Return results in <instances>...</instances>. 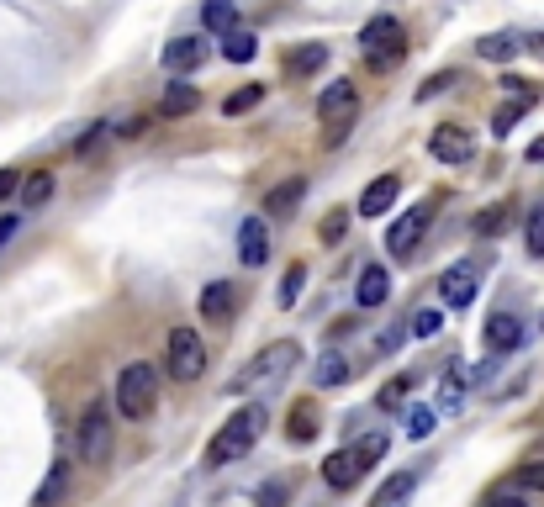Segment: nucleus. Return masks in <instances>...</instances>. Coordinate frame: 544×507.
<instances>
[{
	"label": "nucleus",
	"instance_id": "nucleus-36",
	"mask_svg": "<svg viewBox=\"0 0 544 507\" xmlns=\"http://www.w3.org/2000/svg\"><path fill=\"white\" fill-rule=\"evenodd\" d=\"M407 391H412V375H397V381H391V386H381V397H375V407H402L407 402Z\"/></svg>",
	"mask_w": 544,
	"mask_h": 507
},
{
	"label": "nucleus",
	"instance_id": "nucleus-21",
	"mask_svg": "<svg viewBox=\"0 0 544 507\" xmlns=\"http://www.w3.org/2000/svg\"><path fill=\"white\" fill-rule=\"evenodd\" d=\"M534 106H539V85H529L523 96H508V106H502L497 117H492V138H508V133H513V122L523 117V111H534Z\"/></svg>",
	"mask_w": 544,
	"mask_h": 507
},
{
	"label": "nucleus",
	"instance_id": "nucleus-43",
	"mask_svg": "<svg viewBox=\"0 0 544 507\" xmlns=\"http://www.w3.org/2000/svg\"><path fill=\"white\" fill-rule=\"evenodd\" d=\"M16 191H22V175H16V169H0V201L16 196Z\"/></svg>",
	"mask_w": 544,
	"mask_h": 507
},
{
	"label": "nucleus",
	"instance_id": "nucleus-35",
	"mask_svg": "<svg viewBox=\"0 0 544 507\" xmlns=\"http://www.w3.org/2000/svg\"><path fill=\"white\" fill-rule=\"evenodd\" d=\"M518 492H539L544 497V460H529V465H518Z\"/></svg>",
	"mask_w": 544,
	"mask_h": 507
},
{
	"label": "nucleus",
	"instance_id": "nucleus-15",
	"mask_svg": "<svg viewBox=\"0 0 544 507\" xmlns=\"http://www.w3.org/2000/svg\"><path fill=\"white\" fill-rule=\"evenodd\" d=\"M386 296H391V275H386V265H365L360 280H354V307H381Z\"/></svg>",
	"mask_w": 544,
	"mask_h": 507
},
{
	"label": "nucleus",
	"instance_id": "nucleus-8",
	"mask_svg": "<svg viewBox=\"0 0 544 507\" xmlns=\"http://www.w3.org/2000/svg\"><path fill=\"white\" fill-rule=\"evenodd\" d=\"M428 222H434L428 206H412V212H402L397 222H391V233H386V254L391 259H412V249H418L423 233H428Z\"/></svg>",
	"mask_w": 544,
	"mask_h": 507
},
{
	"label": "nucleus",
	"instance_id": "nucleus-44",
	"mask_svg": "<svg viewBox=\"0 0 544 507\" xmlns=\"http://www.w3.org/2000/svg\"><path fill=\"white\" fill-rule=\"evenodd\" d=\"M16 228H22V217H16V212H11V217H0V249H6V243L16 238Z\"/></svg>",
	"mask_w": 544,
	"mask_h": 507
},
{
	"label": "nucleus",
	"instance_id": "nucleus-16",
	"mask_svg": "<svg viewBox=\"0 0 544 507\" xmlns=\"http://www.w3.org/2000/svg\"><path fill=\"white\" fill-rule=\"evenodd\" d=\"M201 106V85H185V80H175V85H164V96H159V117H191V111Z\"/></svg>",
	"mask_w": 544,
	"mask_h": 507
},
{
	"label": "nucleus",
	"instance_id": "nucleus-32",
	"mask_svg": "<svg viewBox=\"0 0 544 507\" xmlns=\"http://www.w3.org/2000/svg\"><path fill=\"white\" fill-rule=\"evenodd\" d=\"M259 101H265V85H243V90H233V96L222 101V117H243V111H254Z\"/></svg>",
	"mask_w": 544,
	"mask_h": 507
},
{
	"label": "nucleus",
	"instance_id": "nucleus-37",
	"mask_svg": "<svg viewBox=\"0 0 544 507\" xmlns=\"http://www.w3.org/2000/svg\"><path fill=\"white\" fill-rule=\"evenodd\" d=\"M523 238H529V254L544 259V206H539V212H529V228H523Z\"/></svg>",
	"mask_w": 544,
	"mask_h": 507
},
{
	"label": "nucleus",
	"instance_id": "nucleus-33",
	"mask_svg": "<svg viewBox=\"0 0 544 507\" xmlns=\"http://www.w3.org/2000/svg\"><path fill=\"white\" fill-rule=\"evenodd\" d=\"M508 222H513V212H508V206H486V212L471 222V228H476L481 238H492V233H502V228H508Z\"/></svg>",
	"mask_w": 544,
	"mask_h": 507
},
{
	"label": "nucleus",
	"instance_id": "nucleus-38",
	"mask_svg": "<svg viewBox=\"0 0 544 507\" xmlns=\"http://www.w3.org/2000/svg\"><path fill=\"white\" fill-rule=\"evenodd\" d=\"M449 85H460V74H455V69H439V74H434V80H428V85L418 90V101H434V96H444V90H449Z\"/></svg>",
	"mask_w": 544,
	"mask_h": 507
},
{
	"label": "nucleus",
	"instance_id": "nucleus-24",
	"mask_svg": "<svg viewBox=\"0 0 544 507\" xmlns=\"http://www.w3.org/2000/svg\"><path fill=\"white\" fill-rule=\"evenodd\" d=\"M302 196H307V180H286V185H275V191L265 196V217H291Z\"/></svg>",
	"mask_w": 544,
	"mask_h": 507
},
{
	"label": "nucleus",
	"instance_id": "nucleus-40",
	"mask_svg": "<svg viewBox=\"0 0 544 507\" xmlns=\"http://www.w3.org/2000/svg\"><path fill=\"white\" fill-rule=\"evenodd\" d=\"M412 328V317H407V323H391L386 333H381V344H375V354H397L402 349V333Z\"/></svg>",
	"mask_w": 544,
	"mask_h": 507
},
{
	"label": "nucleus",
	"instance_id": "nucleus-2",
	"mask_svg": "<svg viewBox=\"0 0 544 507\" xmlns=\"http://www.w3.org/2000/svg\"><path fill=\"white\" fill-rule=\"evenodd\" d=\"M296 365H302V344H296V338H280V344L259 349L254 360L233 375V391H249V386H265V381H286Z\"/></svg>",
	"mask_w": 544,
	"mask_h": 507
},
{
	"label": "nucleus",
	"instance_id": "nucleus-14",
	"mask_svg": "<svg viewBox=\"0 0 544 507\" xmlns=\"http://www.w3.org/2000/svg\"><path fill=\"white\" fill-rule=\"evenodd\" d=\"M397 196H402V180H397V175L370 180V185H365V196H360V217H386L391 206H397Z\"/></svg>",
	"mask_w": 544,
	"mask_h": 507
},
{
	"label": "nucleus",
	"instance_id": "nucleus-47",
	"mask_svg": "<svg viewBox=\"0 0 544 507\" xmlns=\"http://www.w3.org/2000/svg\"><path fill=\"white\" fill-rule=\"evenodd\" d=\"M529 164H544V138H534V143H529Z\"/></svg>",
	"mask_w": 544,
	"mask_h": 507
},
{
	"label": "nucleus",
	"instance_id": "nucleus-9",
	"mask_svg": "<svg viewBox=\"0 0 544 507\" xmlns=\"http://www.w3.org/2000/svg\"><path fill=\"white\" fill-rule=\"evenodd\" d=\"M476 291H481V270L471 265V259H460L455 270H444V280H439V296H444V307H471L476 302Z\"/></svg>",
	"mask_w": 544,
	"mask_h": 507
},
{
	"label": "nucleus",
	"instance_id": "nucleus-46",
	"mask_svg": "<svg viewBox=\"0 0 544 507\" xmlns=\"http://www.w3.org/2000/svg\"><path fill=\"white\" fill-rule=\"evenodd\" d=\"M486 507H529V502H523V497H513V492H502V497H492Z\"/></svg>",
	"mask_w": 544,
	"mask_h": 507
},
{
	"label": "nucleus",
	"instance_id": "nucleus-31",
	"mask_svg": "<svg viewBox=\"0 0 544 507\" xmlns=\"http://www.w3.org/2000/svg\"><path fill=\"white\" fill-rule=\"evenodd\" d=\"M402 428H407V439H428V434L439 428V412H434V407H407Z\"/></svg>",
	"mask_w": 544,
	"mask_h": 507
},
{
	"label": "nucleus",
	"instance_id": "nucleus-30",
	"mask_svg": "<svg viewBox=\"0 0 544 507\" xmlns=\"http://www.w3.org/2000/svg\"><path fill=\"white\" fill-rule=\"evenodd\" d=\"M476 53H481V59H492V64H508L518 53V43L508 32H492V37H481V43H476Z\"/></svg>",
	"mask_w": 544,
	"mask_h": 507
},
{
	"label": "nucleus",
	"instance_id": "nucleus-23",
	"mask_svg": "<svg viewBox=\"0 0 544 507\" xmlns=\"http://www.w3.org/2000/svg\"><path fill=\"white\" fill-rule=\"evenodd\" d=\"M349 381V360L339 349H328V354H317V365H312V386H323V391H333V386H344Z\"/></svg>",
	"mask_w": 544,
	"mask_h": 507
},
{
	"label": "nucleus",
	"instance_id": "nucleus-34",
	"mask_svg": "<svg viewBox=\"0 0 544 507\" xmlns=\"http://www.w3.org/2000/svg\"><path fill=\"white\" fill-rule=\"evenodd\" d=\"M381 455H386V434H381V428H375V434H365L360 444H354V460H360V465H375Z\"/></svg>",
	"mask_w": 544,
	"mask_h": 507
},
{
	"label": "nucleus",
	"instance_id": "nucleus-5",
	"mask_svg": "<svg viewBox=\"0 0 544 507\" xmlns=\"http://www.w3.org/2000/svg\"><path fill=\"white\" fill-rule=\"evenodd\" d=\"M317 117H323V127H328V143L339 148L349 138L354 117H360V90H354V80H328L323 96H317Z\"/></svg>",
	"mask_w": 544,
	"mask_h": 507
},
{
	"label": "nucleus",
	"instance_id": "nucleus-7",
	"mask_svg": "<svg viewBox=\"0 0 544 507\" xmlns=\"http://www.w3.org/2000/svg\"><path fill=\"white\" fill-rule=\"evenodd\" d=\"M170 381H201V370H206V344H201V333L196 328H175L170 333Z\"/></svg>",
	"mask_w": 544,
	"mask_h": 507
},
{
	"label": "nucleus",
	"instance_id": "nucleus-26",
	"mask_svg": "<svg viewBox=\"0 0 544 507\" xmlns=\"http://www.w3.org/2000/svg\"><path fill=\"white\" fill-rule=\"evenodd\" d=\"M238 22V0H201V27L206 32H233Z\"/></svg>",
	"mask_w": 544,
	"mask_h": 507
},
{
	"label": "nucleus",
	"instance_id": "nucleus-22",
	"mask_svg": "<svg viewBox=\"0 0 544 507\" xmlns=\"http://www.w3.org/2000/svg\"><path fill=\"white\" fill-rule=\"evenodd\" d=\"M64 502H69V465H64V460H53V471H48L43 486H37L32 507H64Z\"/></svg>",
	"mask_w": 544,
	"mask_h": 507
},
{
	"label": "nucleus",
	"instance_id": "nucleus-10",
	"mask_svg": "<svg viewBox=\"0 0 544 507\" xmlns=\"http://www.w3.org/2000/svg\"><path fill=\"white\" fill-rule=\"evenodd\" d=\"M428 154H434L439 164H465V159L476 154V138L465 133V127L444 122V127H434V138H428Z\"/></svg>",
	"mask_w": 544,
	"mask_h": 507
},
{
	"label": "nucleus",
	"instance_id": "nucleus-29",
	"mask_svg": "<svg viewBox=\"0 0 544 507\" xmlns=\"http://www.w3.org/2000/svg\"><path fill=\"white\" fill-rule=\"evenodd\" d=\"M302 291H307V265H291L286 275H280V286H275V302L296 307V302H302Z\"/></svg>",
	"mask_w": 544,
	"mask_h": 507
},
{
	"label": "nucleus",
	"instance_id": "nucleus-12",
	"mask_svg": "<svg viewBox=\"0 0 544 507\" xmlns=\"http://www.w3.org/2000/svg\"><path fill=\"white\" fill-rule=\"evenodd\" d=\"M206 53H212V48H206L196 32L170 37V43H164V69H170V74H191V69H201V64H206Z\"/></svg>",
	"mask_w": 544,
	"mask_h": 507
},
{
	"label": "nucleus",
	"instance_id": "nucleus-13",
	"mask_svg": "<svg viewBox=\"0 0 544 507\" xmlns=\"http://www.w3.org/2000/svg\"><path fill=\"white\" fill-rule=\"evenodd\" d=\"M486 349L497 354H513V349H523V323H518V312H492L486 317Z\"/></svg>",
	"mask_w": 544,
	"mask_h": 507
},
{
	"label": "nucleus",
	"instance_id": "nucleus-20",
	"mask_svg": "<svg viewBox=\"0 0 544 507\" xmlns=\"http://www.w3.org/2000/svg\"><path fill=\"white\" fill-rule=\"evenodd\" d=\"M412 492H418V476H412V471H397V476L381 481V492L370 497V507H407Z\"/></svg>",
	"mask_w": 544,
	"mask_h": 507
},
{
	"label": "nucleus",
	"instance_id": "nucleus-39",
	"mask_svg": "<svg viewBox=\"0 0 544 507\" xmlns=\"http://www.w3.org/2000/svg\"><path fill=\"white\" fill-rule=\"evenodd\" d=\"M317 233H323V243H339V238L349 233V212H328V217H323V228H317Z\"/></svg>",
	"mask_w": 544,
	"mask_h": 507
},
{
	"label": "nucleus",
	"instance_id": "nucleus-17",
	"mask_svg": "<svg viewBox=\"0 0 544 507\" xmlns=\"http://www.w3.org/2000/svg\"><path fill=\"white\" fill-rule=\"evenodd\" d=\"M360 476H365V465L354 460V449H339V455L323 460V481L333 486V492H349V486L360 481Z\"/></svg>",
	"mask_w": 544,
	"mask_h": 507
},
{
	"label": "nucleus",
	"instance_id": "nucleus-45",
	"mask_svg": "<svg viewBox=\"0 0 544 507\" xmlns=\"http://www.w3.org/2000/svg\"><path fill=\"white\" fill-rule=\"evenodd\" d=\"M291 434H296V444H307V439L317 434V428H312V418H296V428H291Z\"/></svg>",
	"mask_w": 544,
	"mask_h": 507
},
{
	"label": "nucleus",
	"instance_id": "nucleus-19",
	"mask_svg": "<svg viewBox=\"0 0 544 507\" xmlns=\"http://www.w3.org/2000/svg\"><path fill=\"white\" fill-rule=\"evenodd\" d=\"M280 64H286L291 80H307V74H317V69L328 64V43H296Z\"/></svg>",
	"mask_w": 544,
	"mask_h": 507
},
{
	"label": "nucleus",
	"instance_id": "nucleus-1",
	"mask_svg": "<svg viewBox=\"0 0 544 507\" xmlns=\"http://www.w3.org/2000/svg\"><path fill=\"white\" fill-rule=\"evenodd\" d=\"M259 434H265V412H259V407H238L233 418L212 434V444H206V465L217 471V465L243 460V455L259 444Z\"/></svg>",
	"mask_w": 544,
	"mask_h": 507
},
{
	"label": "nucleus",
	"instance_id": "nucleus-6",
	"mask_svg": "<svg viewBox=\"0 0 544 507\" xmlns=\"http://www.w3.org/2000/svg\"><path fill=\"white\" fill-rule=\"evenodd\" d=\"M360 53L370 59V69L402 64V53H407V27L397 22V16H370V22L360 27Z\"/></svg>",
	"mask_w": 544,
	"mask_h": 507
},
{
	"label": "nucleus",
	"instance_id": "nucleus-42",
	"mask_svg": "<svg viewBox=\"0 0 544 507\" xmlns=\"http://www.w3.org/2000/svg\"><path fill=\"white\" fill-rule=\"evenodd\" d=\"M259 502H265V507H280V502H286V481H265V492H259Z\"/></svg>",
	"mask_w": 544,
	"mask_h": 507
},
{
	"label": "nucleus",
	"instance_id": "nucleus-27",
	"mask_svg": "<svg viewBox=\"0 0 544 507\" xmlns=\"http://www.w3.org/2000/svg\"><path fill=\"white\" fill-rule=\"evenodd\" d=\"M254 53H259V37L254 32H222V59H228V64H249L254 59Z\"/></svg>",
	"mask_w": 544,
	"mask_h": 507
},
{
	"label": "nucleus",
	"instance_id": "nucleus-18",
	"mask_svg": "<svg viewBox=\"0 0 544 507\" xmlns=\"http://www.w3.org/2000/svg\"><path fill=\"white\" fill-rule=\"evenodd\" d=\"M233 307H238V291L228 286V280H212V286L201 291V317L206 323H228Z\"/></svg>",
	"mask_w": 544,
	"mask_h": 507
},
{
	"label": "nucleus",
	"instance_id": "nucleus-11",
	"mask_svg": "<svg viewBox=\"0 0 544 507\" xmlns=\"http://www.w3.org/2000/svg\"><path fill=\"white\" fill-rule=\"evenodd\" d=\"M238 259L249 270H259L270 259V228H265V217H243L238 222Z\"/></svg>",
	"mask_w": 544,
	"mask_h": 507
},
{
	"label": "nucleus",
	"instance_id": "nucleus-4",
	"mask_svg": "<svg viewBox=\"0 0 544 507\" xmlns=\"http://www.w3.org/2000/svg\"><path fill=\"white\" fill-rule=\"evenodd\" d=\"M111 444H117L111 407H106V402H90L85 418L74 423V455H80L85 465H106V460H111Z\"/></svg>",
	"mask_w": 544,
	"mask_h": 507
},
{
	"label": "nucleus",
	"instance_id": "nucleus-28",
	"mask_svg": "<svg viewBox=\"0 0 544 507\" xmlns=\"http://www.w3.org/2000/svg\"><path fill=\"white\" fill-rule=\"evenodd\" d=\"M465 391H471V381H465V370H444V386H439V407L444 412H460L465 407Z\"/></svg>",
	"mask_w": 544,
	"mask_h": 507
},
{
	"label": "nucleus",
	"instance_id": "nucleus-41",
	"mask_svg": "<svg viewBox=\"0 0 544 507\" xmlns=\"http://www.w3.org/2000/svg\"><path fill=\"white\" fill-rule=\"evenodd\" d=\"M444 328V317L434 312V307H428V312H418V317H412V333H418V338H434Z\"/></svg>",
	"mask_w": 544,
	"mask_h": 507
},
{
	"label": "nucleus",
	"instance_id": "nucleus-25",
	"mask_svg": "<svg viewBox=\"0 0 544 507\" xmlns=\"http://www.w3.org/2000/svg\"><path fill=\"white\" fill-rule=\"evenodd\" d=\"M16 196H22V206H27V212H43V206L53 201V169H37V175H27V180H22V191H16Z\"/></svg>",
	"mask_w": 544,
	"mask_h": 507
},
{
	"label": "nucleus",
	"instance_id": "nucleus-3",
	"mask_svg": "<svg viewBox=\"0 0 544 507\" xmlns=\"http://www.w3.org/2000/svg\"><path fill=\"white\" fill-rule=\"evenodd\" d=\"M154 402H159V370L143 365V360H133V365L117 375V412H122L127 423H143L148 412H154Z\"/></svg>",
	"mask_w": 544,
	"mask_h": 507
}]
</instances>
